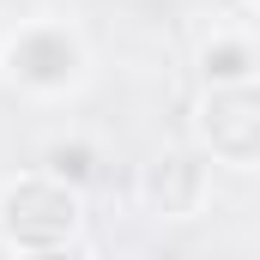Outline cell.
Returning <instances> with one entry per match:
<instances>
[{
	"label": "cell",
	"mask_w": 260,
	"mask_h": 260,
	"mask_svg": "<svg viewBox=\"0 0 260 260\" xmlns=\"http://www.w3.org/2000/svg\"><path fill=\"white\" fill-rule=\"evenodd\" d=\"M73 224H79V200L67 194L61 182L30 176V182H12V188L0 194V230H6V236L24 248V254L67 248Z\"/></svg>",
	"instance_id": "1"
},
{
	"label": "cell",
	"mask_w": 260,
	"mask_h": 260,
	"mask_svg": "<svg viewBox=\"0 0 260 260\" xmlns=\"http://www.w3.org/2000/svg\"><path fill=\"white\" fill-rule=\"evenodd\" d=\"M30 260H67V254H61V248H49V254H30Z\"/></svg>",
	"instance_id": "7"
},
{
	"label": "cell",
	"mask_w": 260,
	"mask_h": 260,
	"mask_svg": "<svg viewBox=\"0 0 260 260\" xmlns=\"http://www.w3.org/2000/svg\"><path fill=\"white\" fill-rule=\"evenodd\" d=\"M49 170L61 182H91L97 176V157H91V145H55L49 151Z\"/></svg>",
	"instance_id": "6"
},
{
	"label": "cell",
	"mask_w": 260,
	"mask_h": 260,
	"mask_svg": "<svg viewBox=\"0 0 260 260\" xmlns=\"http://www.w3.org/2000/svg\"><path fill=\"white\" fill-rule=\"evenodd\" d=\"M145 194H151L157 212H188L194 194H200V164H188V157H164V164H151Z\"/></svg>",
	"instance_id": "4"
},
{
	"label": "cell",
	"mask_w": 260,
	"mask_h": 260,
	"mask_svg": "<svg viewBox=\"0 0 260 260\" xmlns=\"http://www.w3.org/2000/svg\"><path fill=\"white\" fill-rule=\"evenodd\" d=\"M6 61H12V73L24 85H67L73 67H79V43L67 30H55V24H37L6 49Z\"/></svg>",
	"instance_id": "3"
},
{
	"label": "cell",
	"mask_w": 260,
	"mask_h": 260,
	"mask_svg": "<svg viewBox=\"0 0 260 260\" xmlns=\"http://www.w3.org/2000/svg\"><path fill=\"white\" fill-rule=\"evenodd\" d=\"M200 127H206V145L224 164H254V151H260V97H254V85H212V97L200 109Z\"/></svg>",
	"instance_id": "2"
},
{
	"label": "cell",
	"mask_w": 260,
	"mask_h": 260,
	"mask_svg": "<svg viewBox=\"0 0 260 260\" xmlns=\"http://www.w3.org/2000/svg\"><path fill=\"white\" fill-rule=\"evenodd\" d=\"M206 79L212 85H254V49H248V37H212Z\"/></svg>",
	"instance_id": "5"
}]
</instances>
